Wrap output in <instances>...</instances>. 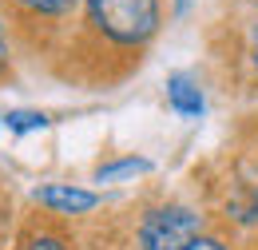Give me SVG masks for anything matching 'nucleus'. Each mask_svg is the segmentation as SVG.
<instances>
[{
    "mask_svg": "<svg viewBox=\"0 0 258 250\" xmlns=\"http://www.w3.org/2000/svg\"><path fill=\"white\" fill-rule=\"evenodd\" d=\"M88 28L103 44L139 52L159 32V0H84Z\"/></svg>",
    "mask_w": 258,
    "mask_h": 250,
    "instance_id": "obj_1",
    "label": "nucleus"
},
{
    "mask_svg": "<svg viewBox=\"0 0 258 250\" xmlns=\"http://www.w3.org/2000/svg\"><path fill=\"white\" fill-rule=\"evenodd\" d=\"M195 238H199V215L179 203L151 207L139 222V246L143 250H187Z\"/></svg>",
    "mask_w": 258,
    "mask_h": 250,
    "instance_id": "obj_2",
    "label": "nucleus"
},
{
    "mask_svg": "<svg viewBox=\"0 0 258 250\" xmlns=\"http://www.w3.org/2000/svg\"><path fill=\"white\" fill-rule=\"evenodd\" d=\"M36 203H44L56 215H84V211H92L99 203V195L96 191H80L72 183H48V187L36 191Z\"/></svg>",
    "mask_w": 258,
    "mask_h": 250,
    "instance_id": "obj_3",
    "label": "nucleus"
},
{
    "mask_svg": "<svg viewBox=\"0 0 258 250\" xmlns=\"http://www.w3.org/2000/svg\"><path fill=\"white\" fill-rule=\"evenodd\" d=\"M167 103H171V111L183 115V119H199V115H203V92H199V84H195L187 72H175V76L167 80Z\"/></svg>",
    "mask_w": 258,
    "mask_h": 250,
    "instance_id": "obj_4",
    "label": "nucleus"
},
{
    "mask_svg": "<svg viewBox=\"0 0 258 250\" xmlns=\"http://www.w3.org/2000/svg\"><path fill=\"white\" fill-rule=\"evenodd\" d=\"M12 4L28 16H40V20H60L68 12H76V4H84V0H12Z\"/></svg>",
    "mask_w": 258,
    "mask_h": 250,
    "instance_id": "obj_5",
    "label": "nucleus"
},
{
    "mask_svg": "<svg viewBox=\"0 0 258 250\" xmlns=\"http://www.w3.org/2000/svg\"><path fill=\"white\" fill-rule=\"evenodd\" d=\"M147 171H151V163H147V159H115V163H103V167H99L96 171V179L99 183H111V179H127V175H147Z\"/></svg>",
    "mask_w": 258,
    "mask_h": 250,
    "instance_id": "obj_6",
    "label": "nucleus"
},
{
    "mask_svg": "<svg viewBox=\"0 0 258 250\" xmlns=\"http://www.w3.org/2000/svg\"><path fill=\"white\" fill-rule=\"evenodd\" d=\"M20 250H72V246H68V238H60V234L40 230V234H32V238H24Z\"/></svg>",
    "mask_w": 258,
    "mask_h": 250,
    "instance_id": "obj_7",
    "label": "nucleus"
},
{
    "mask_svg": "<svg viewBox=\"0 0 258 250\" xmlns=\"http://www.w3.org/2000/svg\"><path fill=\"white\" fill-rule=\"evenodd\" d=\"M4 119H8V131H36V127L48 123L40 111H8Z\"/></svg>",
    "mask_w": 258,
    "mask_h": 250,
    "instance_id": "obj_8",
    "label": "nucleus"
},
{
    "mask_svg": "<svg viewBox=\"0 0 258 250\" xmlns=\"http://www.w3.org/2000/svg\"><path fill=\"white\" fill-rule=\"evenodd\" d=\"M187 250H226V246L219 242V238H207V234H199V238H195Z\"/></svg>",
    "mask_w": 258,
    "mask_h": 250,
    "instance_id": "obj_9",
    "label": "nucleus"
},
{
    "mask_svg": "<svg viewBox=\"0 0 258 250\" xmlns=\"http://www.w3.org/2000/svg\"><path fill=\"white\" fill-rule=\"evenodd\" d=\"M8 64V32H4V20H0V68Z\"/></svg>",
    "mask_w": 258,
    "mask_h": 250,
    "instance_id": "obj_10",
    "label": "nucleus"
},
{
    "mask_svg": "<svg viewBox=\"0 0 258 250\" xmlns=\"http://www.w3.org/2000/svg\"><path fill=\"white\" fill-rule=\"evenodd\" d=\"M250 60H254V68H258V24L250 28Z\"/></svg>",
    "mask_w": 258,
    "mask_h": 250,
    "instance_id": "obj_11",
    "label": "nucleus"
},
{
    "mask_svg": "<svg viewBox=\"0 0 258 250\" xmlns=\"http://www.w3.org/2000/svg\"><path fill=\"white\" fill-rule=\"evenodd\" d=\"M187 4H191V0H175V12H187Z\"/></svg>",
    "mask_w": 258,
    "mask_h": 250,
    "instance_id": "obj_12",
    "label": "nucleus"
}]
</instances>
